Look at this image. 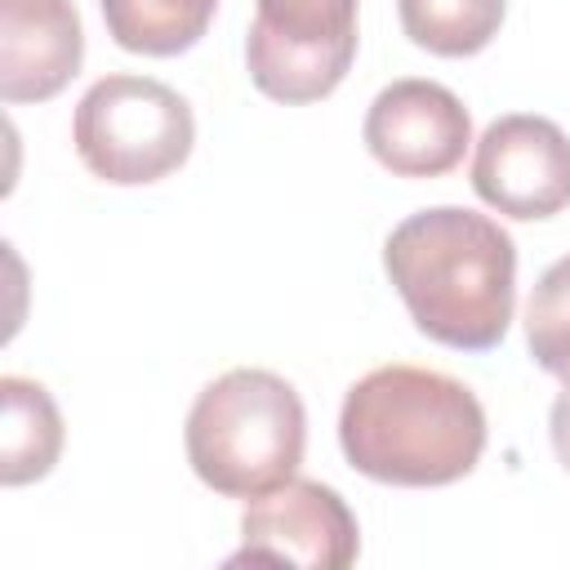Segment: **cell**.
<instances>
[{
  "instance_id": "cell-13",
  "label": "cell",
  "mask_w": 570,
  "mask_h": 570,
  "mask_svg": "<svg viewBox=\"0 0 570 570\" xmlns=\"http://www.w3.org/2000/svg\"><path fill=\"white\" fill-rule=\"evenodd\" d=\"M525 347L539 370L570 383V254L548 263L525 303Z\"/></svg>"
},
{
  "instance_id": "cell-9",
  "label": "cell",
  "mask_w": 570,
  "mask_h": 570,
  "mask_svg": "<svg viewBox=\"0 0 570 570\" xmlns=\"http://www.w3.org/2000/svg\"><path fill=\"white\" fill-rule=\"evenodd\" d=\"M85 62V27L71 0H0V98L49 102Z\"/></svg>"
},
{
  "instance_id": "cell-11",
  "label": "cell",
  "mask_w": 570,
  "mask_h": 570,
  "mask_svg": "<svg viewBox=\"0 0 570 570\" xmlns=\"http://www.w3.org/2000/svg\"><path fill=\"white\" fill-rule=\"evenodd\" d=\"M98 9L125 53L174 58L209 31L218 0H98Z\"/></svg>"
},
{
  "instance_id": "cell-3",
  "label": "cell",
  "mask_w": 570,
  "mask_h": 570,
  "mask_svg": "<svg viewBox=\"0 0 570 570\" xmlns=\"http://www.w3.org/2000/svg\"><path fill=\"white\" fill-rule=\"evenodd\" d=\"M191 472L227 499H258L298 476L307 410L289 379L272 370H227L200 387L183 428Z\"/></svg>"
},
{
  "instance_id": "cell-5",
  "label": "cell",
  "mask_w": 570,
  "mask_h": 570,
  "mask_svg": "<svg viewBox=\"0 0 570 570\" xmlns=\"http://www.w3.org/2000/svg\"><path fill=\"white\" fill-rule=\"evenodd\" d=\"M361 0H254L245 31V71L272 102L330 98L356 58Z\"/></svg>"
},
{
  "instance_id": "cell-12",
  "label": "cell",
  "mask_w": 570,
  "mask_h": 570,
  "mask_svg": "<svg viewBox=\"0 0 570 570\" xmlns=\"http://www.w3.org/2000/svg\"><path fill=\"white\" fill-rule=\"evenodd\" d=\"M508 0H396L405 36L436 58H472L503 27Z\"/></svg>"
},
{
  "instance_id": "cell-14",
  "label": "cell",
  "mask_w": 570,
  "mask_h": 570,
  "mask_svg": "<svg viewBox=\"0 0 570 570\" xmlns=\"http://www.w3.org/2000/svg\"><path fill=\"white\" fill-rule=\"evenodd\" d=\"M548 436H552L557 463L570 472V383L557 392V401H552V410H548Z\"/></svg>"
},
{
  "instance_id": "cell-10",
  "label": "cell",
  "mask_w": 570,
  "mask_h": 570,
  "mask_svg": "<svg viewBox=\"0 0 570 570\" xmlns=\"http://www.w3.org/2000/svg\"><path fill=\"white\" fill-rule=\"evenodd\" d=\"M0 405H4V428H0V481L4 485H31L53 472L62 454V414L49 396L45 383L4 374L0 379Z\"/></svg>"
},
{
  "instance_id": "cell-1",
  "label": "cell",
  "mask_w": 570,
  "mask_h": 570,
  "mask_svg": "<svg viewBox=\"0 0 570 570\" xmlns=\"http://www.w3.org/2000/svg\"><path fill=\"white\" fill-rule=\"evenodd\" d=\"M383 272L419 334L454 352L503 343L517 307V245L476 209L432 205L383 240Z\"/></svg>"
},
{
  "instance_id": "cell-2",
  "label": "cell",
  "mask_w": 570,
  "mask_h": 570,
  "mask_svg": "<svg viewBox=\"0 0 570 570\" xmlns=\"http://www.w3.org/2000/svg\"><path fill=\"white\" fill-rule=\"evenodd\" d=\"M343 459L405 490L463 481L485 454V410L476 392L441 370L379 365L356 379L338 410Z\"/></svg>"
},
{
  "instance_id": "cell-7",
  "label": "cell",
  "mask_w": 570,
  "mask_h": 570,
  "mask_svg": "<svg viewBox=\"0 0 570 570\" xmlns=\"http://www.w3.org/2000/svg\"><path fill=\"white\" fill-rule=\"evenodd\" d=\"M472 191L521 223L561 214L570 205V134L530 111L490 120L472 151Z\"/></svg>"
},
{
  "instance_id": "cell-8",
  "label": "cell",
  "mask_w": 570,
  "mask_h": 570,
  "mask_svg": "<svg viewBox=\"0 0 570 570\" xmlns=\"http://www.w3.org/2000/svg\"><path fill=\"white\" fill-rule=\"evenodd\" d=\"M361 134H365L370 156L387 174L441 178L463 160L472 142V116L454 89L405 76L374 94Z\"/></svg>"
},
{
  "instance_id": "cell-6",
  "label": "cell",
  "mask_w": 570,
  "mask_h": 570,
  "mask_svg": "<svg viewBox=\"0 0 570 570\" xmlns=\"http://www.w3.org/2000/svg\"><path fill=\"white\" fill-rule=\"evenodd\" d=\"M361 557V525L347 499L321 481H285L272 494L249 499L240 517V548L227 566L267 561L303 570H347Z\"/></svg>"
},
{
  "instance_id": "cell-4",
  "label": "cell",
  "mask_w": 570,
  "mask_h": 570,
  "mask_svg": "<svg viewBox=\"0 0 570 570\" xmlns=\"http://www.w3.org/2000/svg\"><path fill=\"white\" fill-rule=\"evenodd\" d=\"M80 165L116 187L169 178L196 147V116L178 89L151 76H102L85 89L71 116Z\"/></svg>"
}]
</instances>
